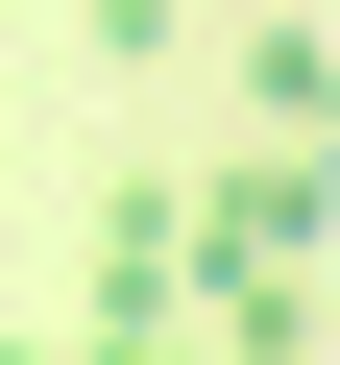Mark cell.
I'll list each match as a JSON object with an SVG mask.
<instances>
[{"label":"cell","instance_id":"6da1fadb","mask_svg":"<svg viewBox=\"0 0 340 365\" xmlns=\"http://www.w3.org/2000/svg\"><path fill=\"white\" fill-rule=\"evenodd\" d=\"M0 365H49V341H0Z\"/></svg>","mask_w":340,"mask_h":365}]
</instances>
